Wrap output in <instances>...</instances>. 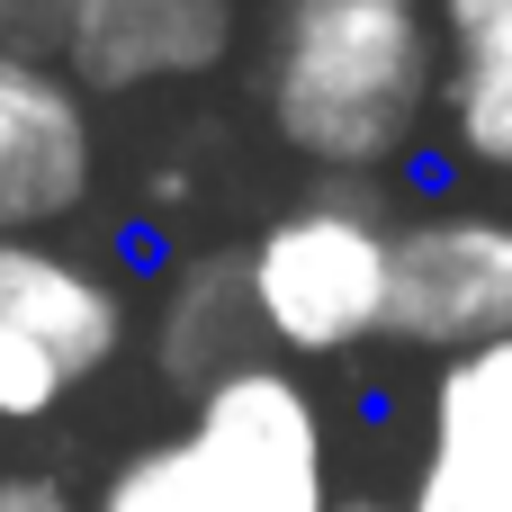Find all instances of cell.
<instances>
[{"label":"cell","mask_w":512,"mask_h":512,"mask_svg":"<svg viewBox=\"0 0 512 512\" xmlns=\"http://www.w3.org/2000/svg\"><path fill=\"white\" fill-rule=\"evenodd\" d=\"M261 117L315 180H396L441 144L432 0H270Z\"/></svg>","instance_id":"cell-1"},{"label":"cell","mask_w":512,"mask_h":512,"mask_svg":"<svg viewBox=\"0 0 512 512\" xmlns=\"http://www.w3.org/2000/svg\"><path fill=\"white\" fill-rule=\"evenodd\" d=\"M90 512H333V432L288 360H252L189 396L171 441L108 468Z\"/></svg>","instance_id":"cell-2"},{"label":"cell","mask_w":512,"mask_h":512,"mask_svg":"<svg viewBox=\"0 0 512 512\" xmlns=\"http://www.w3.org/2000/svg\"><path fill=\"white\" fill-rule=\"evenodd\" d=\"M387 261H396V225L369 189L315 180L306 198H288L243 243L270 360H342L360 342H387Z\"/></svg>","instance_id":"cell-3"},{"label":"cell","mask_w":512,"mask_h":512,"mask_svg":"<svg viewBox=\"0 0 512 512\" xmlns=\"http://www.w3.org/2000/svg\"><path fill=\"white\" fill-rule=\"evenodd\" d=\"M135 333L126 279L54 234H0V423L63 414Z\"/></svg>","instance_id":"cell-4"},{"label":"cell","mask_w":512,"mask_h":512,"mask_svg":"<svg viewBox=\"0 0 512 512\" xmlns=\"http://www.w3.org/2000/svg\"><path fill=\"white\" fill-rule=\"evenodd\" d=\"M387 342L441 351V360L512 342V216H495V207H423V216L396 225Z\"/></svg>","instance_id":"cell-5"},{"label":"cell","mask_w":512,"mask_h":512,"mask_svg":"<svg viewBox=\"0 0 512 512\" xmlns=\"http://www.w3.org/2000/svg\"><path fill=\"white\" fill-rule=\"evenodd\" d=\"M99 198V117L54 54L0 45V234H63Z\"/></svg>","instance_id":"cell-6"},{"label":"cell","mask_w":512,"mask_h":512,"mask_svg":"<svg viewBox=\"0 0 512 512\" xmlns=\"http://www.w3.org/2000/svg\"><path fill=\"white\" fill-rule=\"evenodd\" d=\"M414 486L450 495L459 512H512V342L459 351L432 369Z\"/></svg>","instance_id":"cell-7"},{"label":"cell","mask_w":512,"mask_h":512,"mask_svg":"<svg viewBox=\"0 0 512 512\" xmlns=\"http://www.w3.org/2000/svg\"><path fill=\"white\" fill-rule=\"evenodd\" d=\"M234 54V9L225 0H117L63 27V72L90 99H126V90H162V81H198Z\"/></svg>","instance_id":"cell-8"},{"label":"cell","mask_w":512,"mask_h":512,"mask_svg":"<svg viewBox=\"0 0 512 512\" xmlns=\"http://www.w3.org/2000/svg\"><path fill=\"white\" fill-rule=\"evenodd\" d=\"M270 360L261 342V315H252V279H243V252H189L171 261L162 279V306H153V369L189 396H207L216 378Z\"/></svg>","instance_id":"cell-9"},{"label":"cell","mask_w":512,"mask_h":512,"mask_svg":"<svg viewBox=\"0 0 512 512\" xmlns=\"http://www.w3.org/2000/svg\"><path fill=\"white\" fill-rule=\"evenodd\" d=\"M441 9V153L468 171H512V0Z\"/></svg>","instance_id":"cell-10"},{"label":"cell","mask_w":512,"mask_h":512,"mask_svg":"<svg viewBox=\"0 0 512 512\" xmlns=\"http://www.w3.org/2000/svg\"><path fill=\"white\" fill-rule=\"evenodd\" d=\"M0 512H90V504L45 468H0Z\"/></svg>","instance_id":"cell-11"},{"label":"cell","mask_w":512,"mask_h":512,"mask_svg":"<svg viewBox=\"0 0 512 512\" xmlns=\"http://www.w3.org/2000/svg\"><path fill=\"white\" fill-rule=\"evenodd\" d=\"M405 512H459V504H450V495H432V486H414V495H405Z\"/></svg>","instance_id":"cell-12"},{"label":"cell","mask_w":512,"mask_h":512,"mask_svg":"<svg viewBox=\"0 0 512 512\" xmlns=\"http://www.w3.org/2000/svg\"><path fill=\"white\" fill-rule=\"evenodd\" d=\"M333 512H405V504H378V495H333Z\"/></svg>","instance_id":"cell-13"},{"label":"cell","mask_w":512,"mask_h":512,"mask_svg":"<svg viewBox=\"0 0 512 512\" xmlns=\"http://www.w3.org/2000/svg\"><path fill=\"white\" fill-rule=\"evenodd\" d=\"M225 9H243V0H225Z\"/></svg>","instance_id":"cell-14"}]
</instances>
